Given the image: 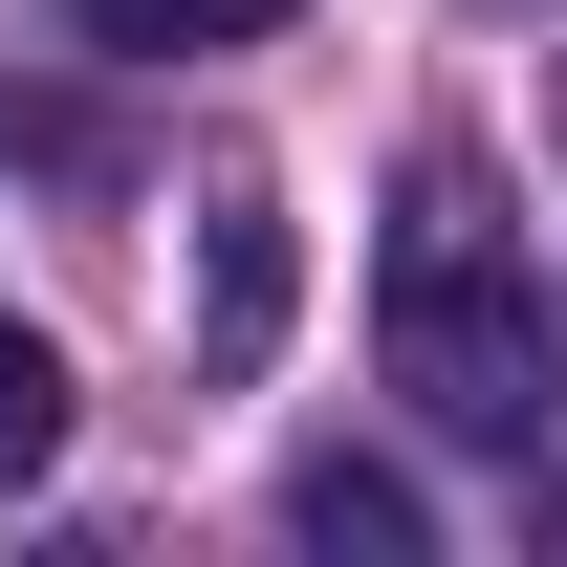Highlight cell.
I'll return each instance as SVG.
<instances>
[{
	"label": "cell",
	"mask_w": 567,
	"mask_h": 567,
	"mask_svg": "<svg viewBox=\"0 0 567 567\" xmlns=\"http://www.w3.org/2000/svg\"><path fill=\"white\" fill-rule=\"evenodd\" d=\"M66 44H110V66H218V44H284L306 0H44Z\"/></svg>",
	"instance_id": "7a4b0ae2"
},
{
	"label": "cell",
	"mask_w": 567,
	"mask_h": 567,
	"mask_svg": "<svg viewBox=\"0 0 567 567\" xmlns=\"http://www.w3.org/2000/svg\"><path fill=\"white\" fill-rule=\"evenodd\" d=\"M44 458H66V350L0 306V481H44Z\"/></svg>",
	"instance_id": "5b68a950"
},
{
	"label": "cell",
	"mask_w": 567,
	"mask_h": 567,
	"mask_svg": "<svg viewBox=\"0 0 567 567\" xmlns=\"http://www.w3.org/2000/svg\"><path fill=\"white\" fill-rule=\"evenodd\" d=\"M284 524H306V546H350V567H415V481H393V458H306Z\"/></svg>",
	"instance_id": "277c9868"
},
{
	"label": "cell",
	"mask_w": 567,
	"mask_h": 567,
	"mask_svg": "<svg viewBox=\"0 0 567 567\" xmlns=\"http://www.w3.org/2000/svg\"><path fill=\"white\" fill-rule=\"evenodd\" d=\"M371 350H393V393H415L436 436H524L567 415V284L524 262V218L458 175V153H415V197H393V262H371Z\"/></svg>",
	"instance_id": "6da1fadb"
},
{
	"label": "cell",
	"mask_w": 567,
	"mask_h": 567,
	"mask_svg": "<svg viewBox=\"0 0 567 567\" xmlns=\"http://www.w3.org/2000/svg\"><path fill=\"white\" fill-rule=\"evenodd\" d=\"M197 240H218V371H262V350H284V197H262V175H218Z\"/></svg>",
	"instance_id": "3957f363"
}]
</instances>
